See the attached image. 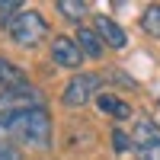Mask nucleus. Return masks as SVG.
I'll list each match as a JSON object with an SVG mask.
<instances>
[{"instance_id":"nucleus-13","label":"nucleus","mask_w":160,"mask_h":160,"mask_svg":"<svg viewBox=\"0 0 160 160\" xmlns=\"http://www.w3.org/2000/svg\"><path fill=\"white\" fill-rule=\"evenodd\" d=\"M19 13H22V3H19V0H3V3H0V22L10 26Z\"/></svg>"},{"instance_id":"nucleus-10","label":"nucleus","mask_w":160,"mask_h":160,"mask_svg":"<svg viewBox=\"0 0 160 160\" xmlns=\"http://www.w3.org/2000/svg\"><path fill=\"white\" fill-rule=\"evenodd\" d=\"M74 42L80 45L83 58H102V38L96 35V29H77V38Z\"/></svg>"},{"instance_id":"nucleus-16","label":"nucleus","mask_w":160,"mask_h":160,"mask_svg":"<svg viewBox=\"0 0 160 160\" xmlns=\"http://www.w3.org/2000/svg\"><path fill=\"white\" fill-rule=\"evenodd\" d=\"M0 160H22V157H19V151L13 148V144L3 141V144H0Z\"/></svg>"},{"instance_id":"nucleus-9","label":"nucleus","mask_w":160,"mask_h":160,"mask_svg":"<svg viewBox=\"0 0 160 160\" xmlns=\"http://www.w3.org/2000/svg\"><path fill=\"white\" fill-rule=\"evenodd\" d=\"M29 77H26L16 64H10L7 58H0V93L3 90H16V87H26Z\"/></svg>"},{"instance_id":"nucleus-12","label":"nucleus","mask_w":160,"mask_h":160,"mask_svg":"<svg viewBox=\"0 0 160 160\" xmlns=\"http://www.w3.org/2000/svg\"><path fill=\"white\" fill-rule=\"evenodd\" d=\"M58 13L61 16H68V19H83V13H87V3L83 0H58Z\"/></svg>"},{"instance_id":"nucleus-7","label":"nucleus","mask_w":160,"mask_h":160,"mask_svg":"<svg viewBox=\"0 0 160 160\" xmlns=\"http://www.w3.org/2000/svg\"><path fill=\"white\" fill-rule=\"evenodd\" d=\"M131 144H135V151L151 148V144H160V125L154 122V118H138L135 128H131Z\"/></svg>"},{"instance_id":"nucleus-4","label":"nucleus","mask_w":160,"mask_h":160,"mask_svg":"<svg viewBox=\"0 0 160 160\" xmlns=\"http://www.w3.org/2000/svg\"><path fill=\"white\" fill-rule=\"evenodd\" d=\"M99 74H77V77H71L68 80V87H64V106H71V109H77V106H83L93 93L99 90Z\"/></svg>"},{"instance_id":"nucleus-2","label":"nucleus","mask_w":160,"mask_h":160,"mask_svg":"<svg viewBox=\"0 0 160 160\" xmlns=\"http://www.w3.org/2000/svg\"><path fill=\"white\" fill-rule=\"evenodd\" d=\"M7 32H10V38H13L16 45L32 48V45H38V42L45 38L48 26H45V19H42V13H35V10H22L19 16L7 26Z\"/></svg>"},{"instance_id":"nucleus-1","label":"nucleus","mask_w":160,"mask_h":160,"mask_svg":"<svg viewBox=\"0 0 160 160\" xmlns=\"http://www.w3.org/2000/svg\"><path fill=\"white\" fill-rule=\"evenodd\" d=\"M3 131L10 138L29 144V148H48V141H51V115H48L45 106H35V109H26L19 115L7 118Z\"/></svg>"},{"instance_id":"nucleus-8","label":"nucleus","mask_w":160,"mask_h":160,"mask_svg":"<svg viewBox=\"0 0 160 160\" xmlns=\"http://www.w3.org/2000/svg\"><path fill=\"white\" fill-rule=\"evenodd\" d=\"M96 106H99V112H102V115H112V118H118V122L131 115V106H128L125 99L112 96V93H99V96H96Z\"/></svg>"},{"instance_id":"nucleus-14","label":"nucleus","mask_w":160,"mask_h":160,"mask_svg":"<svg viewBox=\"0 0 160 160\" xmlns=\"http://www.w3.org/2000/svg\"><path fill=\"white\" fill-rule=\"evenodd\" d=\"M138 154V160H160V144H151V148H141V151H135Z\"/></svg>"},{"instance_id":"nucleus-11","label":"nucleus","mask_w":160,"mask_h":160,"mask_svg":"<svg viewBox=\"0 0 160 160\" xmlns=\"http://www.w3.org/2000/svg\"><path fill=\"white\" fill-rule=\"evenodd\" d=\"M141 29L148 35H154V38H160V3H151L141 13Z\"/></svg>"},{"instance_id":"nucleus-5","label":"nucleus","mask_w":160,"mask_h":160,"mask_svg":"<svg viewBox=\"0 0 160 160\" xmlns=\"http://www.w3.org/2000/svg\"><path fill=\"white\" fill-rule=\"evenodd\" d=\"M51 58H55V64H61V68H80L83 51H80V45L74 42V38L58 35L55 42H51Z\"/></svg>"},{"instance_id":"nucleus-6","label":"nucleus","mask_w":160,"mask_h":160,"mask_svg":"<svg viewBox=\"0 0 160 160\" xmlns=\"http://www.w3.org/2000/svg\"><path fill=\"white\" fill-rule=\"evenodd\" d=\"M93 29H96V35L109 48H125V42H128V35L122 32V26L112 22L109 16H96V19H93Z\"/></svg>"},{"instance_id":"nucleus-15","label":"nucleus","mask_w":160,"mask_h":160,"mask_svg":"<svg viewBox=\"0 0 160 160\" xmlns=\"http://www.w3.org/2000/svg\"><path fill=\"white\" fill-rule=\"evenodd\" d=\"M112 144H115V151H118V154L128 148V135H125L122 128H115V131H112Z\"/></svg>"},{"instance_id":"nucleus-3","label":"nucleus","mask_w":160,"mask_h":160,"mask_svg":"<svg viewBox=\"0 0 160 160\" xmlns=\"http://www.w3.org/2000/svg\"><path fill=\"white\" fill-rule=\"evenodd\" d=\"M35 106H45V102H42V93L32 83L16 87V90H3L0 93V125H3L7 118H13V115L26 112V109H35Z\"/></svg>"}]
</instances>
